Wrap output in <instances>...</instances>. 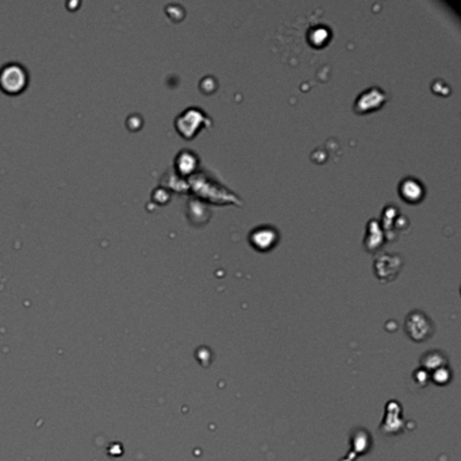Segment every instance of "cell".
<instances>
[{"mask_svg": "<svg viewBox=\"0 0 461 461\" xmlns=\"http://www.w3.org/2000/svg\"><path fill=\"white\" fill-rule=\"evenodd\" d=\"M399 194L409 203H417L422 199L425 195V188L422 183L414 178L403 179L399 186Z\"/></svg>", "mask_w": 461, "mask_h": 461, "instance_id": "cell-6", "label": "cell"}, {"mask_svg": "<svg viewBox=\"0 0 461 461\" xmlns=\"http://www.w3.org/2000/svg\"><path fill=\"white\" fill-rule=\"evenodd\" d=\"M385 92L379 87H369L364 92L360 93L355 102V110L359 114H368L371 111L377 110L385 102Z\"/></svg>", "mask_w": 461, "mask_h": 461, "instance_id": "cell-2", "label": "cell"}, {"mask_svg": "<svg viewBox=\"0 0 461 461\" xmlns=\"http://www.w3.org/2000/svg\"><path fill=\"white\" fill-rule=\"evenodd\" d=\"M383 244V234L377 220H369L367 228V237H365V246L368 250H376Z\"/></svg>", "mask_w": 461, "mask_h": 461, "instance_id": "cell-7", "label": "cell"}, {"mask_svg": "<svg viewBox=\"0 0 461 461\" xmlns=\"http://www.w3.org/2000/svg\"><path fill=\"white\" fill-rule=\"evenodd\" d=\"M29 83V73L23 65L9 63L0 68V88L9 95H18Z\"/></svg>", "mask_w": 461, "mask_h": 461, "instance_id": "cell-1", "label": "cell"}, {"mask_svg": "<svg viewBox=\"0 0 461 461\" xmlns=\"http://www.w3.org/2000/svg\"><path fill=\"white\" fill-rule=\"evenodd\" d=\"M204 114L198 108L191 107L188 110H186L182 115H179L176 119V127H178L179 133L182 136L191 138L198 133L200 123L203 125V122L206 119H203Z\"/></svg>", "mask_w": 461, "mask_h": 461, "instance_id": "cell-3", "label": "cell"}, {"mask_svg": "<svg viewBox=\"0 0 461 461\" xmlns=\"http://www.w3.org/2000/svg\"><path fill=\"white\" fill-rule=\"evenodd\" d=\"M276 241H277V233L271 226H260V227L254 228L250 234L252 245L260 250L269 249L271 246L275 245Z\"/></svg>", "mask_w": 461, "mask_h": 461, "instance_id": "cell-5", "label": "cell"}, {"mask_svg": "<svg viewBox=\"0 0 461 461\" xmlns=\"http://www.w3.org/2000/svg\"><path fill=\"white\" fill-rule=\"evenodd\" d=\"M402 268V258L398 254H381L375 262V271L380 280L389 281L398 275Z\"/></svg>", "mask_w": 461, "mask_h": 461, "instance_id": "cell-4", "label": "cell"}]
</instances>
